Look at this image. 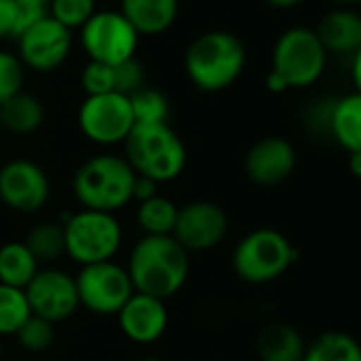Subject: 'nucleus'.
<instances>
[{"mask_svg":"<svg viewBox=\"0 0 361 361\" xmlns=\"http://www.w3.org/2000/svg\"><path fill=\"white\" fill-rule=\"evenodd\" d=\"M127 273L133 290L159 300L173 298L188 281L190 254L171 237L144 235L129 254Z\"/></svg>","mask_w":361,"mask_h":361,"instance_id":"f257e3e1","label":"nucleus"},{"mask_svg":"<svg viewBox=\"0 0 361 361\" xmlns=\"http://www.w3.org/2000/svg\"><path fill=\"white\" fill-rule=\"evenodd\" d=\"M25 247L30 250V254L36 258V262L42 264H51L55 260H59L61 256H66V239H63V226L61 222H53V220H42L38 224H34L30 228V233L23 239Z\"/></svg>","mask_w":361,"mask_h":361,"instance_id":"5701e85b","label":"nucleus"},{"mask_svg":"<svg viewBox=\"0 0 361 361\" xmlns=\"http://www.w3.org/2000/svg\"><path fill=\"white\" fill-rule=\"evenodd\" d=\"M351 169H353V176L360 178L361 176V152H353L351 154Z\"/></svg>","mask_w":361,"mask_h":361,"instance_id":"c9c22d12","label":"nucleus"},{"mask_svg":"<svg viewBox=\"0 0 361 361\" xmlns=\"http://www.w3.org/2000/svg\"><path fill=\"white\" fill-rule=\"evenodd\" d=\"M121 13L137 36H157L176 21L178 0H121Z\"/></svg>","mask_w":361,"mask_h":361,"instance_id":"a211bd4d","label":"nucleus"},{"mask_svg":"<svg viewBox=\"0 0 361 361\" xmlns=\"http://www.w3.org/2000/svg\"><path fill=\"white\" fill-rule=\"evenodd\" d=\"M267 2L275 8H292V6H298L302 0H267Z\"/></svg>","mask_w":361,"mask_h":361,"instance_id":"f704fd0d","label":"nucleus"},{"mask_svg":"<svg viewBox=\"0 0 361 361\" xmlns=\"http://www.w3.org/2000/svg\"><path fill=\"white\" fill-rule=\"evenodd\" d=\"M66 256L78 267L114 260L123 245V226L114 214L78 209L66 214L61 220Z\"/></svg>","mask_w":361,"mask_h":361,"instance_id":"39448f33","label":"nucleus"},{"mask_svg":"<svg viewBox=\"0 0 361 361\" xmlns=\"http://www.w3.org/2000/svg\"><path fill=\"white\" fill-rule=\"evenodd\" d=\"M17 21V2L15 0H0V40L13 38Z\"/></svg>","mask_w":361,"mask_h":361,"instance_id":"473e14b6","label":"nucleus"},{"mask_svg":"<svg viewBox=\"0 0 361 361\" xmlns=\"http://www.w3.org/2000/svg\"><path fill=\"white\" fill-rule=\"evenodd\" d=\"M135 171L118 154L87 159L72 178V192L82 209L116 214L133 201Z\"/></svg>","mask_w":361,"mask_h":361,"instance_id":"7ed1b4c3","label":"nucleus"},{"mask_svg":"<svg viewBox=\"0 0 361 361\" xmlns=\"http://www.w3.org/2000/svg\"><path fill=\"white\" fill-rule=\"evenodd\" d=\"M135 361H161L159 357H152V355H144V357H140V360Z\"/></svg>","mask_w":361,"mask_h":361,"instance_id":"4c0bfd02","label":"nucleus"},{"mask_svg":"<svg viewBox=\"0 0 361 361\" xmlns=\"http://www.w3.org/2000/svg\"><path fill=\"white\" fill-rule=\"evenodd\" d=\"M23 294L30 313L51 324H61L80 309L74 275L61 269L40 267L32 281L23 288Z\"/></svg>","mask_w":361,"mask_h":361,"instance_id":"9b49d317","label":"nucleus"},{"mask_svg":"<svg viewBox=\"0 0 361 361\" xmlns=\"http://www.w3.org/2000/svg\"><path fill=\"white\" fill-rule=\"evenodd\" d=\"M137 32L116 11H99L89 17L80 27V44L91 61L116 66L129 57H135Z\"/></svg>","mask_w":361,"mask_h":361,"instance_id":"1a4fd4ad","label":"nucleus"},{"mask_svg":"<svg viewBox=\"0 0 361 361\" xmlns=\"http://www.w3.org/2000/svg\"><path fill=\"white\" fill-rule=\"evenodd\" d=\"M47 13L72 32L74 27H82L95 13V0H49Z\"/></svg>","mask_w":361,"mask_h":361,"instance_id":"c85d7f7f","label":"nucleus"},{"mask_svg":"<svg viewBox=\"0 0 361 361\" xmlns=\"http://www.w3.org/2000/svg\"><path fill=\"white\" fill-rule=\"evenodd\" d=\"M38 269L40 264L23 241H8L0 245V283L23 290Z\"/></svg>","mask_w":361,"mask_h":361,"instance_id":"4be33fe9","label":"nucleus"},{"mask_svg":"<svg viewBox=\"0 0 361 361\" xmlns=\"http://www.w3.org/2000/svg\"><path fill=\"white\" fill-rule=\"evenodd\" d=\"M326 53L353 55L361 51V17L349 6L330 11L315 30Z\"/></svg>","mask_w":361,"mask_h":361,"instance_id":"f3484780","label":"nucleus"},{"mask_svg":"<svg viewBox=\"0 0 361 361\" xmlns=\"http://www.w3.org/2000/svg\"><path fill=\"white\" fill-rule=\"evenodd\" d=\"M30 315L23 290L0 283V338L15 336Z\"/></svg>","mask_w":361,"mask_h":361,"instance_id":"bb28decb","label":"nucleus"},{"mask_svg":"<svg viewBox=\"0 0 361 361\" xmlns=\"http://www.w3.org/2000/svg\"><path fill=\"white\" fill-rule=\"evenodd\" d=\"M326 49L315 30L294 25L286 30L273 47V74L288 89H305L315 85L326 70Z\"/></svg>","mask_w":361,"mask_h":361,"instance_id":"0eeeda50","label":"nucleus"},{"mask_svg":"<svg viewBox=\"0 0 361 361\" xmlns=\"http://www.w3.org/2000/svg\"><path fill=\"white\" fill-rule=\"evenodd\" d=\"M296 262V250L292 241L277 228L250 231L233 250L235 275L252 286H264L277 281Z\"/></svg>","mask_w":361,"mask_h":361,"instance_id":"423d86ee","label":"nucleus"},{"mask_svg":"<svg viewBox=\"0 0 361 361\" xmlns=\"http://www.w3.org/2000/svg\"><path fill=\"white\" fill-rule=\"evenodd\" d=\"M80 85L87 95L112 93L114 91V66L89 59V63L85 66L80 74Z\"/></svg>","mask_w":361,"mask_h":361,"instance_id":"7c9ffc66","label":"nucleus"},{"mask_svg":"<svg viewBox=\"0 0 361 361\" xmlns=\"http://www.w3.org/2000/svg\"><path fill=\"white\" fill-rule=\"evenodd\" d=\"M51 184L40 165L13 159L0 167V201L17 214H36L49 201Z\"/></svg>","mask_w":361,"mask_h":361,"instance_id":"ddd939ff","label":"nucleus"},{"mask_svg":"<svg viewBox=\"0 0 361 361\" xmlns=\"http://www.w3.org/2000/svg\"><path fill=\"white\" fill-rule=\"evenodd\" d=\"M0 357H2V338H0Z\"/></svg>","mask_w":361,"mask_h":361,"instance_id":"ea45409f","label":"nucleus"},{"mask_svg":"<svg viewBox=\"0 0 361 361\" xmlns=\"http://www.w3.org/2000/svg\"><path fill=\"white\" fill-rule=\"evenodd\" d=\"M144 87V68L135 57H129L114 66V91L121 95H131Z\"/></svg>","mask_w":361,"mask_h":361,"instance_id":"2f4dec72","label":"nucleus"},{"mask_svg":"<svg viewBox=\"0 0 361 361\" xmlns=\"http://www.w3.org/2000/svg\"><path fill=\"white\" fill-rule=\"evenodd\" d=\"M243 169L254 184L277 186L294 173L296 150L286 137H264L247 150Z\"/></svg>","mask_w":361,"mask_h":361,"instance_id":"dca6fc26","label":"nucleus"},{"mask_svg":"<svg viewBox=\"0 0 361 361\" xmlns=\"http://www.w3.org/2000/svg\"><path fill=\"white\" fill-rule=\"evenodd\" d=\"M15 338L21 349H25L30 353H42L55 341V324L40 319L36 315H30L25 319V324L17 330Z\"/></svg>","mask_w":361,"mask_h":361,"instance_id":"cd10ccee","label":"nucleus"},{"mask_svg":"<svg viewBox=\"0 0 361 361\" xmlns=\"http://www.w3.org/2000/svg\"><path fill=\"white\" fill-rule=\"evenodd\" d=\"M25 68L21 59L13 53L0 51V104L23 91Z\"/></svg>","mask_w":361,"mask_h":361,"instance_id":"c756f323","label":"nucleus"},{"mask_svg":"<svg viewBox=\"0 0 361 361\" xmlns=\"http://www.w3.org/2000/svg\"><path fill=\"white\" fill-rule=\"evenodd\" d=\"M17 57L21 59L23 68H32L36 72H53L70 55L72 32L57 23L53 17L44 15L40 21L17 36Z\"/></svg>","mask_w":361,"mask_h":361,"instance_id":"4468645a","label":"nucleus"},{"mask_svg":"<svg viewBox=\"0 0 361 361\" xmlns=\"http://www.w3.org/2000/svg\"><path fill=\"white\" fill-rule=\"evenodd\" d=\"M245 59V47L233 32L212 30L190 42L184 68L197 89L216 93L231 87L241 76Z\"/></svg>","mask_w":361,"mask_h":361,"instance_id":"f03ea898","label":"nucleus"},{"mask_svg":"<svg viewBox=\"0 0 361 361\" xmlns=\"http://www.w3.org/2000/svg\"><path fill=\"white\" fill-rule=\"evenodd\" d=\"M178 205L163 197V195H154L148 201H142L137 205L135 212V220L140 231H144V235L148 237H167L173 233L176 220H178Z\"/></svg>","mask_w":361,"mask_h":361,"instance_id":"b1692460","label":"nucleus"},{"mask_svg":"<svg viewBox=\"0 0 361 361\" xmlns=\"http://www.w3.org/2000/svg\"><path fill=\"white\" fill-rule=\"evenodd\" d=\"M307 343L302 334L286 324H267L256 336V353L260 361H300L305 355Z\"/></svg>","mask_w":361,"mask_h":361,"instance_id":"6ab92c4d","label":"nucleus"},{"mask_svg":"<svg viewBox=\"0 0 361 361\" xmlns=\"http://www.w3.org/2000/svg\"><path fill=\"white\" fill-rule=\"evenodd\" d=\"M74 283L80 307L102 317H116L125 302L135 294L127 269L114 260L80 267Z\"/></svg>","mask_w":361,"mask_h":361,"instance_id":"6e6552de","label":"nucleus"},{"mask_svg":"<svg viewBox=\"0 0 361 361\" xmlns=\"http://www.w3.org/2000/svg\"><path fill=\"white\" fill-rule=\"evenodd\" d=\"M23 2H34V4H42V6L49 4V0H23Z\"/></svg>","mask_w":361,"mask_h":361,"instance_id":"58836bf2","label":"nucleus"},{"mask_svg":"<svg viewBox=\"0 0 361 361\" xmlns=\"http://www.w3.org/2000/svg\"><path fill=\"white\" fill-rule=\"evenodd\" d=\"M123 336L135 345H152L161 341L169 326L165 300L135 292L116 313Z\"/></svg>","mask_w":361,"mask_h":361,"instance_id":"2eb2a0df","label":"nucleus"},{"mask_svg":"<svg viewBox=\"0 0 361 361\" xmlns=\"http://www.w3.org/2000/svg\"><path fill=\"white\" fill-rule=\"evenodd\" d=\"M228 235V216L214 201H192L178 209L171 237L188 252H209Z\"/></svg>","mask_w":361,"mask_h":361,"instance_id":"f8f14e48","label":"nucleus"},{"mask_svg":"<svg viewBox=\"0 0 361 361\" xmlns=\"http://www.w3.org/2000/svg\"><path fill=\"white\" fill-rule=\"evenodd\" d=\"M129 97L116 91L102 95H87L78 110V127L82 135L99 146L123 144L133 129Z\"/></svg>","mask_w":361,"mask_h":361,"instance_id":"9d476101","label":"nucleus"},{"mask_svg":"<svg viewBox=\"0 0 361 361\" xmlns=\"http://www.w3.org/2000/svg\"><path fill=\"white\" fill-rule=\"evenodd\" d=\"M0 129H2V125H0Z\"/></svg>","mask_w":361,"mask_h":361,"instance_id":"a19ab883","label":"nucleus"},{"mask_svg":"<svg viewBox=\"0 0 361 361\" xmlns=\"http://www.w3.org/2000/svg\"><path fill=\"white\" fill-rule=\"evenodd\" d=\"M328 129L349 154L361 152V95L349 93L328 110Z\"/></svg>","mask_w":361,"mask_h":361,"instance_id":"aec40b11","label":"nucleus"},{"mask_svg":"<svg viewBox=\"0 0 361 361\" xmlns=\"http://www.w3.org/2000/svg\"><path fill=\"white\" fill-rule=\"evenodd\" d=\"M44 121V106L42 102L25 91H19L4 104H0V125L6 127L11 133L30 135L40 129Z\"/></svg>","mask_w":361,"mask_h":361,"instance_id":"412c9836","label":"nucleus"},{"mask_svg":"<svg viewBox=\"0 0 361 361\" xmlns=\"http://www.w3.org/2000/svg\"><path fill=\"white\" fill-rule=\"evenodd\" d=\"M300 361H361V351L351 334L326 332L307 345Z\"/></svg>","mask_w":361,"mask_h":361,"instance_id":"393cba45","label":"nucleus"},{"mask_svg":"<svg viewBox=\"0 0 361 361\" xmlns=\"http://www.w3.org/2000/svg\"><path fill=\"white\" fill-rule=\"evenodd\" d=\"M154 195H159V184L152 182L150 178L135 176V182H133V201L142 203V201L152 199Z\"/></svg>","mask_w":361,"mask_h":361,"instance_id":"72a5a7b5","label":"nucleus"},{"mask_svg":"<svg viewBox=\"0 0 361 361\" xmlns=\"http://www.w3.org/2000/svg\"><path fill=\"white\" fill-rule=\"evenodd\" d=\"M334 2H338V4H343V6H349V4H355V2H360V0H334Z\"/></svg>","mask_w":361,"mask_h":361,"instance_id":"e433bc0d","label":"nucleus"},{"mask_svg":"<svg viewBox=\"0 0 361 361\" xmlns=\"http://www.w3.org/2000/svg\"><path fill=\"white\" fill-rule=\"evenodd\" d=\"M127 97H129V106H131L135 125L169 123V102L161 91L142 87Z\"/></svg>","mask_w":361,"mask_h":361,"instance_id":"a878e982","label":"nucleus"},{"mask_svg":"<svg viewBox=\"0 0 361 361\" xmlns=\"http://www.w3.org/2000/svg\"><path fill=\"white\" fill-rule=\"evenodd\" d=\"M125 144V161L135 176L150 178L159 186L180 178L186 167V148L169 123L133 125Z\"/></svg>","mask_w":361,"mask_h":361,"instance_id":"20e7f679","label":"nucleus"}]
</instances>
